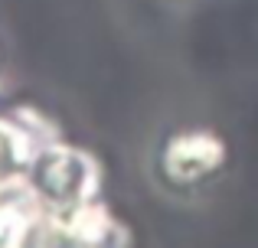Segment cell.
I'll use <instances>...</instances> for the list:
<instances>
[{"mask_svg":"<svg viewBox=\"0 0 258 248\" xmlns=\"http://www.w3.org/2000/svg\"><path fill=\"white\" fill-rule=\"evenodd\" d=\"M26 180H30L36 199L49 216H66L72 209H82L85 203H95L101 190V167L88 150L59 144L52 140L49 147L36 153L26 163Z\"/></svg>","mask_w":258,"mask_h":248,"instance_id":"obj_1","label":"cell"},{"mask_svg":"<svg viewBox=\"0 0 258 248\" xmlns=\"http://www.w3.org/2000/svg\"><path fill=\"white\" fill-rule=\"evenodd\" d=\"M229 160V147L209 127L173 131L157 150V173L170 190L193 193L222 173Z\"/></svg>","mask_w":258,"mask_h":248,"instance_id":"obj_2","label":"cell"},{"mask_svg":"<svg viewBox=\"0 0 258 248\" xmlns=\"http://www.w3.org/2000/svg\"><path fill=\"white\" fill-rule=\"evenodd\" d=\"M176 4H186V0H176Z\"/></svg>","mask_w":258,"mask_h":248,"instance_id":"obj_3","label":"cell"}]
</instances>
